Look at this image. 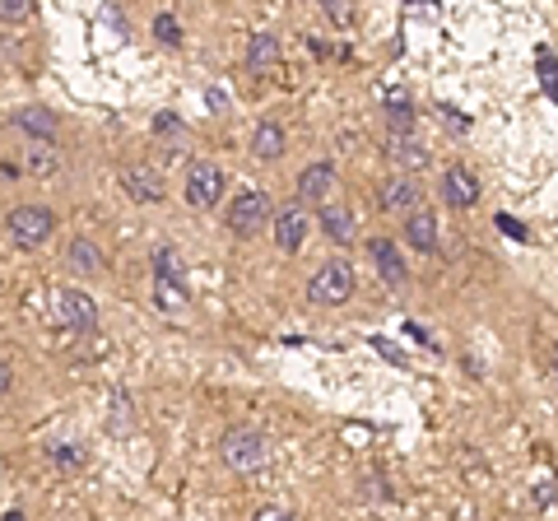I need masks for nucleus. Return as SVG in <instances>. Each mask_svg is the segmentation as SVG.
Returning a JSON list of instances; mask_svg holds the SVG:
<instances>
[{"mask_svg": "<svg viewBox=\"0 0 558 521\" xmlns=\"http://www.w3.org/2000/svg\"><path fill=\"white\" fill-rule=\"evenodd\" d=\"M219 451H223V461H229L238 475H256V471H266V465H270L275 443L260 428H252V424H233L219 438Z\"/></svg>", "mask_w": 558, "mask_h": 521, "instance_id": "obj_1", "label": "nucleus"}, {"mask_svg": "<svg viewBox=\"0 0 558 521\" xmlns=\"http://www.w3.org/2000/svg\"><path fill=\"white\" fill-rule=\"evenodd\" d=\"M354 284H359V275H354V266L349 260H326V266L312 275V284H307V299L312 303H322V307H340V303H349V293H354Z\"/></svg>", "mask_w": 558, "mask_h": 521, "instance_id": "obj_2", "label": "nucleus"}, {"mask_svg": "<svg viewBox=\"0 0 558 521\" xmlns=\"http://www.w3.org/2000/svg\"><path fill=\"white\" fill-rule=\"evenodd\" d=\"M270 223V196L266 191H256V186H242L238 196L229 201V229L238 233V238H252V233H260Z\"/></svg>", "mask_w": 558, "mask_h": 521, "instance_id": "obj_3", "label": "nucleus"}, {"mask_svg": "<svg viewBox=\"0 0 558 521\" xmlns=\"http://www.w3.org/2000/svg\"><path fill=\"white\" fill-rule=\"evenodd\" d=\"M51 233H57V215L47 205H20V210H10V238L24 252H38Z\"/></svg>", "mask_w": 558, "mask_h": 521, "instance_id": "obj_4", "label": "nucleus"}, {"mask_svg": "<svg viewBox=\"0 0 558 521\" xmlns=\"http://www.w3.org/2000/svg\"><path fill=\"white\" fill-rule=\"evenodd\" d=\"M51 322L70 326V331H89L98 326V303L84 289H57L51 293Z\"/></svg>", "mask_w": 558, "mask_h": 521, "instance_id": "obj_5", "label": "nucleus"}, {"mask_svg": "<svg viewBox=\"0 0 558 521\" xmlns=\"http://www.w3.org/2000/svg\"><path fill=\"white\" fill-rule=\"evenodd\" d=\"M219 196H223V172H219V163L196 159V163L186 168V205L209 210V205H219Z\"/></svg>", "mask_w": 558, "mask_h": 521, "instance_id": "obj_6", "label": "nucleus"}, {"mask_svg": "<svg viewBox=\"0 0 558 521\" xmlns=\"http://www.w3.org/2000/svg\"><path fill=\"white\" fill-rule=\"evenodd\" d=\"M312 233V215H307V205H284V210L275 215V247L279 252H299L303 242Z\"/></svg>", "mask_w": 558, "mask_h": 521, "instance_id": "obj_7", "label": "nucleus"}, {"mask_svg": "<svg viewBox=\"0 0 558 521\" xmlns=\"http://www.w3.org/2000/svg\"><path fill=\"white\" fill-rule=\"evenodd\" d=\"M121 186H126V196L140 201V205L163 201V178L149 163H126V168H121Z\"/></svg>", "mask_w": 558, "mask_h": 521, "instance_id": "obj_8", "label": "nucleus"}, {"mask_svg": "<svg viewBox=\"0 0 558 521\" xmlns=\"http://www.w3.org/2000/svg\"><path fill=\"white\" fill-rule=\"evenodd\" d=\"M442 196H447V205H457V210H470V205L480 201V178L465 163H451L442 172Z\"/></svg>", "mask_w": 558, "mask_h": 521, "instance_id": "obj_9", "label": "nucleus"}, {"mask_svg": "<svg viewBox=\"0 0 558 521\" xmlns=\"http://www.w3.org/2000/svg\"><path fill=\"white\" fill-rule=\"evenodd\" d=\"M336 196V163H307L299 172V201L312 205V201H330Z\"/></svg>", "mask_w": 558, "mask_h": 521, "instance_id": "obj_10", "label": "nucleus"}, {"mask_svg": "<svg viewBox=\"0 0 558 521\" xmlns=\"http://www.w3.org/2000/svg\"><path fill=\"white\" fill-rule=\"evenodd\" d=\"M279 61H284V43H279L275 33H256V38L247 43V71H252V75L279 71Z\"/></svg>", "mask_w": 558, "mask_h": 521, "instance_id": "obj_11", "label": "nucleus"}, {"mask_svg": "<svg viewBox=\"0 0 558 521\" xmlns=\"http://www.w3.org/2000/svg\"><path fill=\"white\" fill-rule=\"evenodd\" d=\"M387 154H391V163H400V168L410 172V178H414V172L428 163V149L418 145V135H414V131H391Z\"/></svg>", "mask_w": 558, "mask_h": 521, "instance_id": "obj_12", "label": "nucleus"}, {"mask_svg": "<svg viewBox=\"0 0 558 521\" xmlns=\"http://www.w3.org/2000/svg\"><path fill=\"white\" fill-rule=\"evenodd\" d=\"M418 196H424V191H418V182L410 178V172H400V178H391L387 186H381V205H387V210H400V215H414Z\"/></svg>", "mask_w": 558, "mask_h": 521, "instance_id": "obj_13", "label": "nucleus"}, {"mask_svg": "<svg viewBox=\"0 0 558 521\" xmlns=\"http://www.w3.org/2000/svg\"><path fill=\"white\" fill-rule=\"evenodd\" d=\"M368 256L387 284H405V260H400V252L391 247V238H368Z\"/></svg>", "mask_w": 558, "mask_h": 521, "instance_id": "obj_14", "label": "nucleus"}, {"mask_svg": "<svg viewBox=\"0 0 558 521\" xmlns=\"http://www.w3.org/2000/svg\"><path fill=\"white\" fill-rule=\"evenodd\" d=\"M405 242L414 252H438V219H433L428 210H414V215H405Z\"/></svg>", "mask_w": 558, "mask_h": 521, "instance_id": "obj_15", "label": "nucleus"}, {"mask_svg": "<svg viewBox=\"0 0 558 521\" xmlns=\"http://www.w3.org/2000/svg\"><path fill=\"white\" fill-rule=\"evenodd\" d=\"M14 126H20L24 135H33L38 145L57 141V117H51L47 108H38V102H33V108H20V112H14Z\"/></svg>", "mask_w": 558, "mask_h": 521, "instance_id": "obj_16", "label": "nucleus"}, {"mask_svg": "<svg viewBox=\"0 0 558 521\" xmlns=\"http://www.w3.org/2000/svg\"><path fill=\"white\" fill-rule=\"evenodd\" d=\"M317 223L326 229V238L330 242H354V233H359V223H354V210H344V205H322V215H317Z\"/></svg>", "mask_w": 558, "mask_h": 521, "instance_id": "obj_17", "label": "nucleus"}, {"mask_svg": "<svg viewBox=\"0 0 558 521\" xmlns=\"http://www.w3.org/2000/svg\"><path fill=\"white\" fill-rule=\"evenodd\" d=\"M252 154L266 163L279 159V154H284V126H279V121H260L256 135H252Z\"/></svg>", "mask_w": 558, "mask_h": 521, "instance_id": "obj_18", "label": "nucleus"}, {"mask_svg": "<svg viewBox=\"0 0 558 521\" xmlns=\"http://www.w3.org/2000/svg\"><path fill=\"white\" fill-rule=\"evenodd\" d=\"M65 260H70L75 270H84V275L108 266V256H102V247H98L94 238H75V242H70V247H65Z\"/></svg>", "mask_w": 558, "mask_h": 521, "instance_id": "obj_19", "label": "nucleus"}, {"mask_svg": "<svg viewBox=\"0 0 558 521\" xmlns=\"http://www.w3.org/2000/svg\"><path fill=\"white\" fill-rule=\"evenodd\" d=\"M24 168H28V172H38V178H51V172L61 168V159H57V154H51L47 145L33 141V145L24 149Z\"/></svg>", "mask_w": 558, "mask_h": 521, "instance_id": "obj_20", "label": "nucleus"}, {"mask_svg": "<svg viewBox=\"0 0 558 521\" xmlns=\"http://www.w3.org/2000/svg\"><path fill=\"white\" fill-rule=\"evenodd\" d=\"M112 433H131L135 428V401L126 391H112V420H108Z\"/></svg>", "mask_w": 558, "mask_h": 521, "instance_id": "obj_21", "label": "nucleus"}, {"mask_svg": "<svg viewBox=\"0 0 558 521\" xmlns=\"http://www.w3.org/2000/svg\"><path fill=\"white\" fill-rule=\"evenodd\" d=\"M535 65H539V80H545V94L558 102V61H554V51L539 47V51H535Z\"/></svg>", "mask_w": 558, "mask_h": 521, "instance_id": "obj_22", "label": "nucleus"}, {"mask_svg": "<svg viewBox=\"0 0 558 521\" xmlns=\"http://www.w3.org/2000/svg\"><path fill=\"white\" fill-rule=\"evenodd\" d=\"M154 299H159V307L168 312H182L186 307V289H182V280H159V289H154Z\"/></svg>", "mask_w": 558, "mask_h": 521, "instance_id": "obj_23", "label": "nucleus"}, {"mask_svg": "<svg viewBox=\"0 0 558 521\" xmlns=\"http://www.w3.org/2000/svg\"><path fill=\"white\" fill-rule=\"evenodd\" d=\"M51 461H57L61 471H80V465H84V447L80 443H61V447H51Z\"/></svg>", "mask_w": 558, "mask_h": 521, "instance_id": "obj_24", "label": "nucleus"}, {"mask_svg": "<svg viewBox=\"0 0 558 521\" xmlns=\"http://www.w3.org/2000/svg\"><path fill=\"white\" fill-rule=\"evenodd\" d=\"M154 38L163 47H182V24L172 20V14H159V20H154Z\"/></svg>", "mask_w": 558, "mask_h": 521, "instance_id": "obj_25", "label": "nucleus"}, {"mask_svg": "<svg viewBox=\"0 0 558 521\" xmlns=\"http://www.w3.org/2000/svg\"><path fill=\"white\" fill-rule=\"evenodd\" d=\"M326 20L336 24V28H354V5H349V0H326Z\"/></svg>", "mask_w": 558, "mask_h": 521, "instance_id": "obj_26", "label": "nucleus"}, {"mask_svg": "<svg viewBox=\"0 0 558 521\" xmlns=\"http://www.w3.org/2000/svg\"><path fill=\"white\" fill-rule=\"evenodd\" d=\"M154 275H159V280H178V252H172V247H159V252H154Z\"/></svg>", "mask_w": 558, "mask_h": 521, "instance_id": "obj_27", "label": "nucleus"}, {"mask_svg": "<svg viewBox=\"0 0 558 521\" xmlns=\"http://www.w3.org/2000/svg\"><path fill=\"white\" fill-rule=\"evenodd\" d=\"M28 14H33L28 0H0V24H20Z\"/></svg>", "mask_w": 558, "mask_h": 521, "instance_id": "obj_28", "label": "nucleus"}, {"mask_svg": "<svg viewBox=\"0 0 558 521\" xmlns=\"http://www.w3.org/2000/svg\"><path fill=\"white\" fill-rule=\"evenodd\" d=\"M438 112L447 117V126H451V131H457V135H461V131H470V117H461L457 108H451V102H442V108H438Z\"/></svg>", "mask_w": 558, "mask_h": 521, "instance_id": "obj_29", "label": "nucleus"}, {"mask_svg": "<svg viewBox=\"0 0 558 521\" xmlns=\"http://www.w3.org/2000/svg\"><path fill=\"white\" fill-rule=\"evenodd\" d=\"M154 131H159V135H182V121L178 117H172V112H159V117H154Z\"/></svg>", "mask_w": 558, "mask_h": 521, "instance_id": "obj_30", "label": "nucleus"}, {"mask_svg": "<svg viewBox=\"0 0 558 521\" xmlns=\"http://www.w3.org/2000/svg\"><path fill=\"white\" fill-rule=\"evenodd\" d=\"M498 229L508 233V238H517V242H526V229H521L517 219H508V215H498Z\"/></svg>", "mask_w": 558, "mask_h": 521, "instance_id": "obj_31", "label": "nucleus"}, {"mask_svg": "<svg viewBox=\"0 0 558 521\" xmlns=\"http://www.w3.org/2000/svg\"><path fill=\"white\" fill-rule=\"evenodd\" d=\"M14 391V368H10V359H0V396H10Z\"/></svg>", "mask_w": 558, "mask_h": 521, "instance_id": "obj_32", "label": "nucleus"}, {"mask_svg": "<svg viewBox=\"0 0 558 521\" xmlns=\"http://www.w3.org/2000/svg\"><path fill=\"white\" fill-rule=\"evenodd\" d=\"M252 521H299V517H289V512H279V508H260Z\"/></svg>", "mask_w": 558, "mask_h": 521, "instance_id": "obj_33", "label": "nucleus"}, {"mask_svg": "<svg viewBox=\"0 0 558 521\" xmlns=\"http://www.w3.org/2000/svg\"><path fill=\"white\" fill-rule=\"evenodd\" d=\"M307 51H312V57H330V43H322V38H307Z\"/></svg>", "mask_w": 558, "mask_h": 521, "instance_id": "obj_34", "label": "nucleus"}, {"mask_svg": "<svg viewBox=\"0 0 558 521\" xmlns=\"http://www.w3.org/2000/svg\"><path fill=\"white\" fill-rule=\"evenodd\" d=\"M554 373H558V350H554Z\"/></svg>", "mask_w": 558, "mask_h": 521, "instance_id": "obj_35", "label": "nucleus"}]
</instances>
